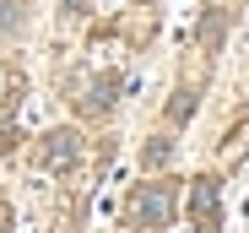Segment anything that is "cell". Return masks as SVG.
<instances>
[{"instance_id": "cell-1", "label": "cell", "mask_w": 249, "mask_h": 233, "mask_svg": "<svg viewBox=\"0 0 249 233\" xmlns=\"http://www.w3.org/2000/svg\"><path fill=\"white\" fill-rule=\"evenodd\" d=\"M168 212H174V190L168 184H152V190H141L130 201V222H141V228H162Z\"/></svg>"}, {"instance_id": "cell-2", "label": "cell", "mask_w": 249, "mask_h": 233, "mask_svg": "<svg viewBox=\"0 0 249 233\" xmlns=\"http://www.w3.org/2000/svg\"><path fill=\"white\" fill-rule=\"evenodd\" d=\"M76 152H81V146H76V136H71V130H54V136L44 141V168H49V174L71 168V163H76Z\"/></svg>"}, {"instance_id": "cell-3", "label": "cell", "mask_w": 249, "mask_h": 233, "mask_svg": "<svg viewBox=\"0 0 249 233\" xmlns=\"http://www.w3.org/2000/svg\"><path fill=\"white\" fill-rule=\"evenodd\" d=\"M195 222L217 228V179H195Z\"/></svg>"}, {"instance_id": "cell-4", "label": "cell", "mask_w": 249, "mask_h": 233, "mask_svg": "<svg viewBox=\"0 0 249 233\" xmlns=\"http://www.w3.org/2000/svg\"><path fill=\"white\" fill-rule=\"evenodd\" d=\"M114 87H119V82H103V87H92V98H81V108H92V114H103V108L114 103Z\"/></svg>"}, {"instance_id": "cell-5", "label": "cell", "mask_w": 249, "mask_h": 233, "mask_svg": "<svg viewBox=\"0 0 249 233\" xmlns=\"http://www.w3.org/2000/svg\"><path fill=\"white\" fill-rule=\"evenodd\" d=\"M162 163H168V141H152L146 146V168H162Z\"/></svg>"}, {"instance_id": "cell-6", "label": "cell", "mask_w": 249, "mask_h": 233, "mask_svg": "<svg viewBox=\"0 0 249 233\" xmlns=\"http://www.w3.org/2000/svg\"><path fill=\"white\" fill-rule=\"evenodd\" d=\"M65 6H71V11H76V6H81V0H65Z\"/></svg>"}]
</instances>
